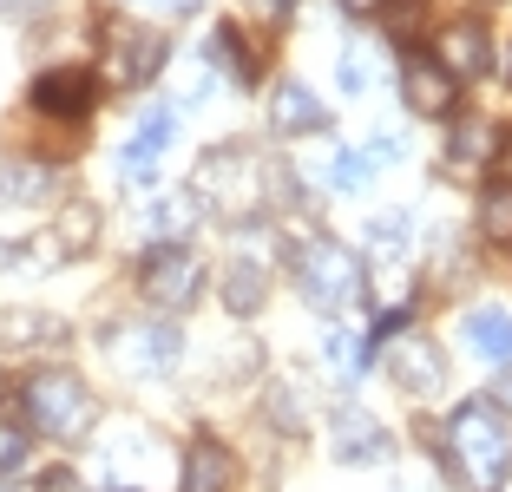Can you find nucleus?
Returning a JSON list of instances; mask_svg holds the SVG:
<instances>
[{
	"instance_id": "10",
	"label": "nucleus",
	"mask_w": 512,
	"mask_h": 492,
	"mask_svg": "<svg viewBox=\"0 0 512 492\" xmlns=\"http://www.w3.org/2000/svg\"><path fill=\"white\" fill-rule=\"evenodd\" d=\"M171 138H178V105H145L138 132L125 138V151H119V184L125 191H151V184H158Z\"/></svg>"
},
{
	"instance_id": "36",
	"label": "nucleus",
	"mask_w": 512,
	"mask_h": 492,
	"mask_svg": "<svg viewBox=\"0 0 512 492\" xmlns=\"http://www.w3.org/2000/svg\"><path fill=\"white\" fill-rule=\"evenodd\" d=\"M506 73H512V53H506Z\"/></svg>"
},
{
	"instance_id": "9",
	"label": "nucleus",
	"mask_w": 512,
	"mask_h": 492,
	"mask_svg": "<svg viewBox=\"0 0 512 492\" xmlns=\"http://www.w3.org/2000/svg\"><path fill=\"white\" fill-rule=\"evenodd\" d=\"M138 296H145L151 309L184 315L204 296V263H197V250H184V243H151V250L138 256Z\"/></svg>"
},
{
	"instance_id": "16",
	"label": "nucleus",
	"mask_w": 512,
	"mask_h": 492,
	"mask_svg": "<svg viewBox=\"0 0 512 492\" xmlns=\"http://www.w3.org/2000/svg\"><path fill=\"white\" fill-rule=\"evenodd\" d=\"M230 486H237V453H230L217 433H197L191 447H184L178 492H230Z\"/></svg>"
},
{
	"instance_id": "13",
	"label": "nucleus",
	"mask_w": 512,
	"mask_h": 492,
	"mask_svg": "<svg viewBox=\"0 0 512 492\" xmlns=\"http://www.w3.org/2000/svg\"><path fill=\"white\" fill-rule=\"evenodd\" d=\"M434 60L447 66L460 86L493 73V33H486V20H447V27L434 33Z\"/></svg>"
},
{
	"instance_id": "26",
	"label": "nucleus",
	"mask_w": 512,
	"mask_h": 492,
	"mask_svg": "<svg viewBox=\"0 0 512 492\" xmlns=\"http://www.w3.org/2000/svg\"><path fill=\"white\" fill-rule=\"evenodd\" d=\"M493 151H499V138L486 132L480 119H460V132L447 138V158L460 164V171H480V158H493Z\"/></svg>"
},
{
	"instance_id": "28",
	"label": "nucleus",
	"mask_w": 512,
	"mask_h": 492,
	"mask_svg": "<svg viewBox=\"0 0 512 492\" xmlns=\"http://www.w3.org/2000/svg\"><path fill=\"white\" fill-rule=\"evenodd\" d=\"M480 230H486V243L512 250V184H486V197H480Z\"/></svg>"
},
{
	"instance_id": "35",
	"label": "nucleus",
	"mask_w": 512,
	"mask_h": 492,
	"mask_svg": "<svg viewBox=\"0 0 512 492\" xmlns=\"http://www.w3.org/2000/svg\"><path fill=\"white\" fill-rule=\"evenodd\" d=\"M506 401H512V368H506Z\"/></svg>"
},
{
	"instance_id": "7",
	"label": "nucleus",
	"mask_w": 512,
	"mask_h": 492,
	"mask_svg": "<svg viewBox=\"0 0 512 492\" xmlns=\"http://www.w3.org/2000/svg\"><path fill=\"white\" fill-rule=\"evenodd\" d=\"M99 60H106L99 66L106 86H145V79L165 73V33L145 27V20L112 14V20H99Z\"/></svg>"
},
{
	"instance_id": "12",
	"label": "nucleus",
	"mask_w": 512,
	"mask_h": 492,
	"mask_svg": "<svg viewBox=\"0 0 512 492\" xmlns=\"http://www.w3.org/2000/svg\"><path fill=\"white\" fill-rule=\"evenodd\" d=\"M92 92H99V79H92V66L79 60H60V66H46L40 79H33V112H46V119H86L92 112Z\"/></svg>"
},
{
	"instance_id": "8",
	"label": "nucleus",
	"mask_w": 512,
	"mask_h": 492,
	"mask_svg": "<svg viewBox=\"0 0 512 492\" xmlns=\"http://www.w3.org/2000/svg\"><path fill=\"white\" fill-rule=\"evenodd\" d=\"M106 355L132 381H165L184 361V335L171 322H119V328H106Z\"/></svg>"
},
{
	"instance_id": "18",
	"label": "nucleus",
	"mask_w": 512,
	"mask_h": 492,
	"mask_svg": "<svg viewBox=\"0 0 512 492\" xmlns=\"http://www.w3.org/2000/svg\"><path fill=\"white\" fill-rule=\"evenodd\" d=\"M263 296H270V263L250 256V250H237L224 263V309L230 315H256V309H263Z\"/></svg>"
},
{
	"instance_id": "21",
	"label": "nucleus",
	"mask_w": 512,
	"mask_h": 492,
	"mask_svg": "<svg viewBox=\"0 0 512 492\" xmlns=\"http://www.w3.org/2000/svg\"><path fill=\"white\" fill-rule=\"evenodd\" d=\"M92 243H99V204H92V197H73V204L53 217V256L79 263Z\"/></svg>"
},
{
	"instance_id": "38",
	"label": "nucleus",
	"mask_w": 512,
	"mask_h": 492,
	"mask_svg": "<svg viewBox=\"0 0 512 492\" xmlns=\"http://www.w3.org/2000/svg\"><path fill=\"white\" fill-rule=\"evenodd\" d=\"M0 492H7V479H0Z\"/></svg>"
},
{
	"instance_id": "30",
	"label": "nucleus",
	"mask_w": 512,
	"mask_h": 492,
	"mask_svg": "<svg viewBox=\"0 0 512 492\" xmlns=\"http://www.w3.org/2000/svg\"><path fill=\"white\" fill-rule=\"evenodd\" d=\"M138 230H145L151 243H171V237L184 230V204H178V197H158V204H151L145 217H138Z\"/></svg>"
},
{
	"instance_id": "25",
	"label": "nucleus",
	"mask_w": 512,
	"mask_h": 492,
	"mask_svg": "<svg viewBox=\"0 0 512 492\" xmlns=\"http://www.w3.org/2000/svg\"><path fill=\"white\" fill-rule=\"evenodd\" d=\"M211 66H217V73H230L237 86H256V53H243L237 27H217L211 33Z\"/></svg>"
},
{
	"instance_id": "5",
	"label": "nucleus",
	"mask_w": 512,
	"mask_h": 492,
	"mask_svg": "<svg viewBox=\"0 0 512 492\" xmlns=\"http://www.w3.org/2000/svg\"><path fill=\"white\" fill-rule=\"evenodd\" d=\"M414 289V217L407 210H381L368 224V263H362V296L388 309L381 328H401V296Z\"/></svg>"
},
{
	"instance_id": "34",
	"label": "nucleus",
	"mask_w": 512,
	"mask_h": 492,
	"mask_svg": "<svg viewBox=\"0 0 512 492\" xmlns=\"http://www.w3.org/2000/svg\"><path fill=\"white\" fill-rule=\"evenodd\" d=\"M250 7H256L263 20H283V14H289V0H250Z\"/></svg>"
},
{
	"instance_id": "11",
	"label": "nucleus",
	"mask_w": 512,
	"mask_h": 492,
	"mask_svg": "<svg viewBox=\"0 0 512 492\" xmlns=\"http://www.w3.org/2000/svg\"><path fill=\"white\" fill-rule=\"evenodd\" d=\"M401 105L414 112V119H453V105H460V79H453L434 53L407 46V53H401Z\"/></svg>"
},
{
	"instance_id": "31",
	"label": "nucleus",
	"mask_w": 512,
	"mask_h": 492,
	"mask_svg": "<svg viewBox=\"0 0 512 492\" xmlns=\"http://www.w3.org/2000/svg\"><path fill=\"white\" fill-rule=\"evenodd\" d=\"M46 0H0V20H40Z\"/></svg>"
},
{
	"instance_id": "20",
	"label": "nucleus",
	"mask_w": 512,
	"mask_h": 492,
	"mask_svg": "<svg viewBox=\"0 0 512 492\" xmlns=\"http://www.w3.org/2000/svg\"><path fill=\"white\" fill-rule=\"evenodd\" d=\"M73 328L40 309H0V348H60Z\"/></svg>"
},
{
	"instance_id": "37",
	"label": "nucleus",
	"mask_w": 512,
	"mask_h": 492,
	"mask_svg": "<svg viewBox=\"0 0 512 492\" xmlns=\"http://www.w3.org/2000/svg\"><path fill=\"white\" fill-rule=\"evenodd\" d=\"M394 492H414V486H394Z\"/></svg>"
},
{
	"instance_id": "17",
	"label": "nucleus",
	"mask_w": 512,
	"mask_h": 492,
	"mask_svg": "<svg viewBox=\"0 0 512 492\" xmlns=\"http://www.w3.org/2000/svg\"><path fill=\"white\" fill-rule=\"evenodd\" d=\"M270 132L276 138H316V132H329V112H322V99L302 79H283L270 92Z\"/></svg>"
},
{
	"instance_id": "1",
	"label": "nucleus",
	"mask_w": 512,
	"mask_h": 492,
	"mask_svg": "<svg viewBox=\"0 0 512 492\" xmlns=\"http://www.w3.org/2000/svg\"><path fill=\"white\" fill-rule=\"evenodd\" d=\"M447 473L460 492H506L512 479V407L473 394L447 414Z\"/></svg>"
},
{
	"instance_id": "27",
	"label": "nucleus",
	"mask_w": 512,
	"mask_h": 492,
	"mask_svg": "<svg viewBox=\"0 0 512 492\" xmlns=\"http://www.w3.org/2000/svg\"><path fill=\"white\" fill-rule=\"evenodd\" d=\"M27 453H33V427H27V414L0 407V479L20 473V466H27Z\"/></svg>"
},
{
	"instance_id": "19",
	"label": "nucleus",
	"mask_w": 512,
	"mask_h": 492,
	"mask_svg": "<svg viewBox=\"0 0 512 492\" xmlns=\"http://www.w3.org/2000/svg\"><path fill=\"white\" fill-rule=\"evenodd\" d=\"M60 191V171L40 158H0V204H46Z\"/></svg>"
},
{
	"instance_id": "33",
	"label": "nucleus",
	"mask_w": 512,
	"mask_h": 492,
	"mask_svg": "<svg viewBox=\"0 0 512 492\" xmlns=\"http://www.w3.org/2000/svg\"><path fill=\"white\" fill-rule=\"evenodd\" d=\"M33 256V243H14V237H0V269H20Z\"/></svg>"
},
{
	"instance_id": "22",
	"label": "nucleus",
	"mask_w": 512,
	"mask_h": 492,
	"mask_svg": "<svg viewBox=\"0 0 512 492\" xmlns=\"http://www.w3.org/2000/svg\"><path fill=\"white\" fill-rule=\"evenodd\" d=\"M467 342L473 355L499 361V368H512V309H499V302H480V309L467 315Z\"/></svg>"
},
{
	"instance_id": "14",
	"label": "nucleus",
	"mask_w": 512,
	"mask_h": 492,
	"mask_svg": "<svg viewBox=\"0 0 512 492\" xmlns=\"http://www.w3.org/2000/svg\"><path fill=\"white\" fill-rule=\"evenodd\" d=\"M388 427H381L368 407H335V420H329V453L342 466H368V460H388Z\"/></svg>"
},
{
	"instance_id": "3",
	"label": "nucleus",
	"mask_w": 512,
	"mask_h": 492,
	"mask_svg": "<svg viewBox=\"0 0 512 492\" xmlns=\"http://www.w3.org/2000/svg\"><path fill=\"white\" fill-rule=\"evenodd\" d=\"M191 197L211 210L217 224H243L263 204V158L250 145H211L191 171Z\"/></svg>"
},
{
	"instance_id": "15",
	"label": "nucleus",
	"mask_w": 512,
	"mask_h": 492,
	"mask_svg": "<svg viewBox=\"0 0 512 492\" xmlns=\"http://www.w3.org/2000/svg\"><path fill=\"white\" fill-rule=\"evenodd\" d=\"M388 374H394L401 394L427 401V394H440V381H447V355H440L427 335H401V342L388 348Z\"/></svg>"
},
{
	"instance_id": "2",
	"label": "nucleus",
	"mask_w": 512,
	"mask_h": 492,
	"mask_svg": "<svg viewBox=\"0 0 512 492\" xmlns=\"http://www.w3.org/2000/svg\"><path fill=\"white\" fill-rule=\"evenodd\" d=\"M289 263H296V289H302V302H309V309L348 315L355 302H362V256L348 250L342 237L309 230V237H296Z\"/></svg>"
},
{
	"instance_id": "32",
	"label": "nucleus",
	"mask_w": 512,
	"mask_h": 492,
	"mask_svg": "<svg viewBox=\"0 0 512 492\" xmlns=\"http://www.w3.org/2000/svg\"><path fill=\"white\" fill-rule=\"evenodd\" d=\"M40 492H86V486H79L66 466H53V473H40Z\"/></svg>"
},
{
	"instance_id": "4",
	"label": "nucleus",
	"mask_w": 512,
	"mask_h": 492,
	"mask_svg": "<svg viewBox=\"0 0 512 492\" xmlns=\"http://www.w3.org/2000/svg\"><path fill=\"white\" fill-rule=\"evenodd\" d=\"M20 414H27L33 433H46V440H86L92 420H99V401H92V388L79 381L73 368H33L27 381H20Z\"/></svg>"
},
{
	"instance_id": "23",
	"label": "nucleus",
	"mask_w": 512,
	"mask_h": 492,
	"mask_svg": "<svg viewBox=\"0 0 512 492\" xmlns=\"http://www.w3.org/2000/svg\"><path fill=\"white\" fill-rule=\"evenodd\" d=\"M388 158H394V138H375V145H362V151H335L329 184H335V191H368Z\"/></svg>"
},
{
	"instance_id": "29",
	"label": "nucleus",
	"mask_w": 512,
	"mask_h": 492,
	"mask_svg": "<svg viewBox=\"0 0 512 492\" xmlns=\"http://www.w3.org/2000/svg\"><path fill=\"white\" fill-rule=\"evenodd\" d=\"M368 86H375V46H368V40H348L342 46V92H355V99H362Z\"/></svg>"
},
{
	"instance_id": "24",
	"label": "nucleus",
	"mask_w": 512,
	"mask_h": 492,
	"mask_svg": "<svg viewBox=\"0 0 512 492\" xmlns=\"http://www.w3.org/2000/svg\"><path fill=\"white\" fill-rule=\"evenodd\" d=\"M329 368H335V381H362V368H368V335L362 328H335L329 335Z\"/></svg>"
},
{
	"instance_id": "6",
	"label": "nucleus",
	"mask_w": 512,
	"mask_h": 492,
	"mask_svg": "<svg viewBox=\"0 0 512 492\" xmlns=\"http://www.w3.org/2000/svg\"><path fill=\"white\" fill-rule=\"evenodd\" d=\"M171 440L158 427H112L99 440V492H158V479H171Z\"/></svg>"
}]
</instances>
